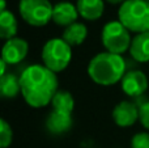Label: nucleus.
<instances>
[{
  "label": "nucleus",
  "mask_w": 149,
  "mask_h": 148,
  "mask_svg": "<svg viewBox=\"0 0 149 148\" xmlns=\"http://www.w3.org/2000/svg\"><path fill=\"white\" fill-rule=\"evenodd\" d=\"M29 51V45L22 38H10L4 43L1 50V59L7 64H18L26 58Z\"/></svg>",
  "instance_id": "nucleus-8"
},
{
  "label": "nucleus",
  "mask_w": 149,
  "mask_h": 148,
  "mask_svg": "<svg viewBox=\"0 0 149 148\" xmlns=\"http://www.w3.org/2000/svg\"><path fill=\"white\" fill-rule=\"evenodd\" d=\"M21 94L31 108H45L51 104L58 92V76L55 72L41 64L29 66L20 76Z\"/></svg>",
  "instance_id": "nucleus-1"
},
{
  "label": "nucleus",
  "mask_w": 149,
  "mask_h": 148,
  "mask_svg": "<svg viewBox=\"0 0 149 148\" xmlns=\"http://www.w3.org/2000/svg\"><path fill=\"white\" fill-rule=\"evenodd\" d=\"M139 121L141 122L143 127L149 130V101L144 102L139 108Z\"/></svg>",
  "instance_id": "nucleus-20"
},
{
  "label": "nucleus",
  "mask_w": 149,
  "mask_h": 148,
  "mask_svg": "<svg viewBox=\"0 0 149 148\" xmlns=\"http://www.w3.org/2000/svg\"><path fill=\"white\" fill-rule=\"evenodd\" d=\"M0 66H1V71H0V77L4 75H7V63L4 62V60H0Z\"/></svg>",
  "instance_id": "nucleus-21"
},
{
  "label": "nucleus",
  "mask_w": 149,
  "mask_h": 148,
  "mask_svg": "<svg viewBox=\"0 0 149 148\" xmlns=\"http://www.w3.org/2000/svg\"><path fill=\"white\" fill-rule=\"evenodd\" d=\"M147 1H149V0H147Z\"/></svg>",
  "instance_id": "nucleus-24"
},
{
  "label": "nucleus",
  "mask_w": 149,
  "mask_h": 148,
  "mask_svg": "<svg viewBox=\"0 0 149 148\" xmlns=\"http://www.w3.org/2000/svg\"><path fill=\"white\" fill-rule=\"evenodd\" d=\"M88 37V28L82 22H74L67 26L63 31L62 38L70 46H80Z\"/></svg>",
  "instance_id": "nucleus-14"
},
{
  "label": "nucleus",
  "mask_w": 149,
  "mask_h": 148,
  "mask_svg": "<svg viewBox=\"0 0 149 148\" xmlns=\"http://www.w3.org/2000/svg\"><path fill=\"white\" fill-rule=\"evenodd\" d=\"M76 7L80 17L86 21H95L103 15L105 3L103 0H77Z\"/></svg>",
  "instance_id": "nucleus-12"
},
{
  "label": "nucleus",
  "mask_w": 149,
  "mask_h": 148,
  "mask_svg": "<svg viewBox=\"0 0 149 148\" xmlns=\"http://www.w3.org/2000/svg\"><path fill=\"white\" fill-rule=\"evenodd\" d=\"M148 77L143 71L134 70L126 72L120 81L122 91L130 97H139L148 89Z\"/></svg>",
  "instance_id": "nucleus-7"
},
{
  "label": "nucleus",
  "mask_w": 149,
  "mask_h": 148,
  "mask_svg": "<svg viewBox=\"0 0 149 148\" xmlns=\"http://www.w3.org/2000/svg\"><path fill=\"white\" fill-rule=\"evenodd\" d=\"M43 66L58 73L64 71L72 59V46L63 38H51L45 43L42 49Z\"/></svg>",
  "instance_id": "nucleus-4"
},
{
  "label": "nucleus",
  "mask_w": 149,
  "mask_h": 148,
  "mask_svg": "<svg viewBox=\"0 0 149 148\" xmlns=\"http://www.w3.org/2000/svg\"><path fill=\"white\" fill-rule=\"evenodd\" d=\"M130 54L136 62H149V31L137 33L132 38Z\"/></svg>",
  "instance_id": "nucleus-13"
},
{
  "label": "nucleus",
  "mask_w": 149,
  "mask_h": 148,
  "mask_svg": "<svg viewBox=\"0 0 149 148\" xmlns=\"http://www.w3.org/2000/svg\"><path fill=\"white\" fill-rule=\"evenodd\" d=\"M105 1H107V3H110V4H113V5H118V4H123L126 0H105Z\"/></svg>",
  "instance_id": "nucleus-22"
},
{
  "label": "nucleus",
  "mask_w": 149,
  "mask_h": 148,
  "mask_svg": "<svg viewBox=\"0 0 149 148\" xmlns=\"http://www.w3.org/2000/svg\"><path fill=\"white\" fill-rule=\"evenodd\" d=\"M72 125H73L72 114L56 112V110H52L46 119V128L51 134H55V135L65 134L67 131L71 130Z\"/></svg>",
  "instance_id": "nucleus-11"
},
{
  "label": "nucleus",
  "mask_w": 149,
  "mask_h": 148,
  "mask_svg": "<svg viewBox=\"0 0 149 148\" xmlns=\"http://www.w3.org/2000/svg\"><path fill=\"white\" fill-rule=\"evenodd\" d=\"M0 91H1V97L4 98H15L21 92V84L20 77H17L13 73H7V75L0 77Z\"/></svg>",
  "instance_id": "nucleus-15"
},
{
  "label": "nucleus",
  "mask_w": 149,
  "mask_h": 148,
  "mask_svg": "<svg viewBox=\"0 0 149 148\" xmlns=\"http://www.w3.org/2000/svg\"><path fill=\"white\" fill-rule=\"evenodd\" d=\"M4 10H7L5 9V0H0V13Z\"/></svg>",
  "instance_id": "nucleus-23"
},
{
  "label": "nucleus",
  "mask_w": 149,
  "mask_h": 148,
  "mask_svg": "<svg viewBox=\"0 0 149 148\" xmlns=\"http://www.w3.org/2000/svg\"><path fill=\"white\" fill-rule=\"evenodd\" d=\"M54 7L49 0H20L18 12L28 25L41 28L52 20Z\"/></svg>",
  "instance_id": "nucleus-6"
},
{
  "label": "nucleus",
  "mask_w": 149,
  "mask_h": 148,
  "mask_svg": "<svg viewBox=\"0 0 149 148\" xmlns=\"http://www.w3.org/2000/svg\"><path fill=\"white\" fill-rule=\"evenodd\" d=\"M101 41L106 51L122 55L131 47V34L130 30L120 21H110L102 28Z\"/></svg>",
  "instance_id": "nucleus-5"
},
{
  "label": "nucleus",
  "mask_w": 149,
  "mask_h": 148,
  "mask_svg": "<svg viewBox=\"0 0 149 148\" xmlns=\"http://www.w3.org/2000/svg\"><path fill=\"white\" fill-rule=\"evenodd\" d=\"M119 21L135 33L149 31V1L126 0L118 10Z\"/></svg>",
  "instance_id": "nucleus-3"
},
{
  "label": "nucleus",
  "mask_w": 149,
  "mask_h": 148,
  "mask_svg": "<svg viewBox=\"0 0 149 148\" xmlns=\"http://www.w3.org/2000/svg\"><path fill=\"white\" fill-rule=\"evenodd\" d=\"M52 109L56 112L67 113V114H72L74 109V100L72 94L67 91H58L56 94L54 96L51 101Z\"/></svg>",
  "instance_id": "nucleus-17"
},
{
  "label": "nucleus",
  "mask_w": 149,
  "mask_h": 148,
  "mask_svg": "<svg viewBox=\"0 0 149 148\" xmlns=\"http://www.w3.org/2000/svg\"><path fill=\"white\" fill-rule=\"evenodd\" d=\"M17 34V20L10 10L0 13V37L3 39L15 38Z\"/></svg>",
  "instance_id": "nucleus-16"
},
{
  "label": "nucleus",
  "mask_w": 149,
  "mask_h": 148,
  "mask_svg": "<svg viewBox=\"0 0 149 148\" xmlns=\"http://www.w3.org/2000/svg\"><path fill=\"white\" fill-rule=\"evenodd\" d=\"M113 119L119 127H131L139 119V108L131 101H120L113 109Z\"/></svg>",
  "instance_id": "nucleus-9"
},
{
  "label": "nucleus",
  "mask_w": 149,
  "mask_h": 148,
  "mask_svg": "<svg viewBox=\"0 0 149 148\" xmlns=\"http://www.w3.org/2000/svg\"><path fill=\"white\" fill-rule=\"evenodd\" d=\"M79 10L77 7L73 5L70 1H62L54 5V10H52V21L59 26H67L72 25L77 22V17H79Z\"/></svg>",
  "instance_id": "nucleus-10"
},
{
  "label": "nucleus",
  "mask_w": 149,
  "mask_h": 148,
  "mask_svg": "<svg viewBox=\"0 0 149 148\" xmlns=\"http://www.w3.org/2000/svg\"><path fill=\"white\" fill-rule=\"evenodd\" d=\"M13 140V131L10 125L5 119L0 121V147L8 148Z\"/></svg>",
  "instance_id": "nucleus-18"
},
{
  "label": "nucleus",
  "mask_w": 149,
  "mask_h": 148,
  "mask_svg": "<svg viewBox=\"0 0 149 148\" xmlns=\"http://www.w3.org/2000/svg\"><path fill=\"white\" fill-rule=\"evenodd\" d=\"M88 75L95 84L110 87L122 81L126 75V62L123 57L113 52H100L90 59Z\"/></svg>",
  "instance_id": "nucleus-2"
},
{
  "label": "nucleus",
  "mask_w": 149,
  "mask_h": 148,
  "mask_svg": "<svg viewBox=\"0 0 149 148\" xmlns=\"http://www.w3.org/2000/svg\"><path fill=\"white\" fill-rule=\"evenodd\" d=\"M131 148H149V133H137L131 139Z\"/></svg>",
  "instance_id": "nucleus-19"
}]
</instances>
